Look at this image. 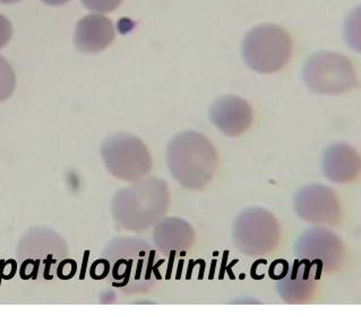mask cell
<instances>
[{"label":"cell","instance_id":"1","mask_svg":"<svg viewBox=\"0 0 361 317\" xmlns=\"http://www.w3.org/2000/svg\"><path fill=\"white\" fill-rule=\"evenodd\" d=\"M168 165L172 176L179 183L190 189H201L214 174V148L203 134L183 132L170 141Z\"/></svg>","mask_w":361,"mask_h":317},{"label":"cell","instance_id":"2","mask_svg":"<svg viewBox=\"0 0 361 317\" xmlns=\"http://www.w3.org/2000/svg\"><path fill=\"white\" fill-rule=\"evenodd\" d=\"M168 203L166 184L158 179H149L118 192L112 202V214L123 228L141 231L166 214Z\"/></svg>","mask_w":361,"mask_h":317},{"label":"cell","instance_id":"3","mask_svg":"<svg viewBox=\"0 0 361 317\" xmlns=\"http://www.w3.org/2000/svg\"><path fill=\"white\" fill-rule=\"evenodd\" d=\"M106 257L112 266L114 285L123 292H141L153 286L158 276L155 252L142 240H121L110 244Z\"/></svg>","mask_w":361,"mask_h":317},{"label":"cell","instance_id":"4","mask_svg":"<svg viewBox=\"0 0 361 317\" xmlns=\"http://www.w3.org/2000/svg\"><path fill=\"white\" fill-rule=\"evenodd\" d=\"M293 52V39L283 27L263 24L250 30L241 46L247 66L259 74H273L287 66Z\"/></svg>","mask_w":361,"mask_h":317},{"label":"cell","instance_id":"5","mask_svg":"<svg viewBox=\"0 0 361 317\" xmlns=\"http://www.w3.org/2000/svg\"><path fill=\"white\" fill-rule=\"evenodd\" d=\"M68 249L65 240L49 229H33L22 240L18 257L22 261V277L44 280L52 279L54 268L61 270Z\"/></svg>","mask_w":361,"mask_h":317},{"label":"cell","instance_id":"6","mask_svg":"<svg viewBox=\"0 0 361 317\" xmlns=\"http://www.w3.org/2000/svg\"><path fill=\"white\" fill-rule=\"evenodd\" d=\"M304 79L312 92L336 95L349 92L357 85L353 63L336 52L312 56L304 67Z\"/></svg>","mask_w":361,"mask_h":317},{"label":"cell","instance_id":"7","mask_svg":"<svg viewBox=\"0 0 361 317\" xmlns=\"http://www.w3.org/2000/svg\"><path fill=\"white\" fill-rule=\"evenodd\" d=\"M101 155L110 174L136 181L149 173L152 160L143 141L130 134H115L104 141Z\"/></svg>","mask_w":361,"mask_h":317},{"label":"cell","instance_id":"8","mask_svg":"<svg viewBox=\"0 0 361 317\" xmlns=\"http://www.w3.org/2000/svg\"><path fill=\"white\" fill-rule=\"evenodd\" d=\"M279 229L272 214L250 210L239 218L235 227V240L239 249L248 254H267L276 246Z\"/></svg>","mask_w":361,"mask_h":317},{"label":"cell","instance_id":"9","mask_svg":"<svg viewBox=\"0 0 361 317\" xmlns=\"http://www.w3.org/2000/svg\"><path fill=\"white\" fill-rule=\"evenodd\" d=\"M209 117L214 126L230 137L246 131L252 122L250 104L244 98L235 95H228L215 101Z\"/></svg>","mask_w":361,"mask_h":317},{"label":"cell","instance_id":"10","mask_svg":"<svg viewBox=\"0 0 361 317\" xmlns=\"http://www.w3.org/2000/svg\"><path fill=\"white\" fill-rule=\"evenodd\" d=\"M115 27L109 18L102 15H87L82 18L75 31V44L83 53H98L114 42Z\"/></svg>","mask_w":361,"mask_h":317},{"label":"cell","instance_id":"11","mask_svg":"<svg viewBox=\"0 0 361 317\" xmlns=\"http://www.w3.org/2000/svg\"><path fill=\"white\" fill-rule=\"evenodd\" d=\"M158 249L166 254L186 252L194 242V231L190 224L178 218H170L159 224L153 233Z\"/></svg>","mask_w":361,"mask_h":317},{"label":"cell","instance_id":"12","mask_svg":"<svg viewBox=\"0 0 361 317\" xmlns=\"http://www.w3.org/2000/svg\"><path fill=\"white\" fill-rule=\"evenodd\" d=\"M16 89V75L11 63L0 56V102L8 100Z\"/></svg>","mask_w":361,"mask_h":317},{"label":"cell","instance_id":"13","mask_svg":"<svg viewBox=\"0 0 361 317\" xmlns=\"http://www.w3.org/2000/svg\"><path fill=\"white\" fill-rule=\"evenodd\" d=\"M123 0H82L89 11L97 13H111L121 5Z\"/></svg>","mask_w":361,"mask_h":317},{"label":"cell","instance_id":"14","mask_svg":"<svg viewBox=\"0 0 361 317\" xmlns=\"http://www.w3.org/2000/svg\"><path fill=\"white\" fill-rule=\"evenodd\" d=\"M13 26L8 18L0 14V50L5 48L12 39Z\"/></svg>","mask_w":361,"mask_h":317},{"label":"cell","instance_id":"15","mask_svg":"<svg viewBox=\"0 0 361 317\" xmlns=\"http://www.w3.org/2000/svg\"><path fill=\"white\" fill-rule=\"evenodd\" d=\"M43 3L49 6H61L68 3L69 0H42Z\"/></svg>","mask_w":361,"mask_h":317},{"label":"cell","instance_id":"16","mask_svg":"<svg viewBox=\"0 0 361 317\" xmlns=\"http://www.w3.org/2000/svg\"><path fill=\"white\" fill-rule=\"evenodd\" d=\"M20 0H0V3L3 4H14L18 3Z\"/></svg>","mask_w":361,"mask_h":317}]
</instances>
